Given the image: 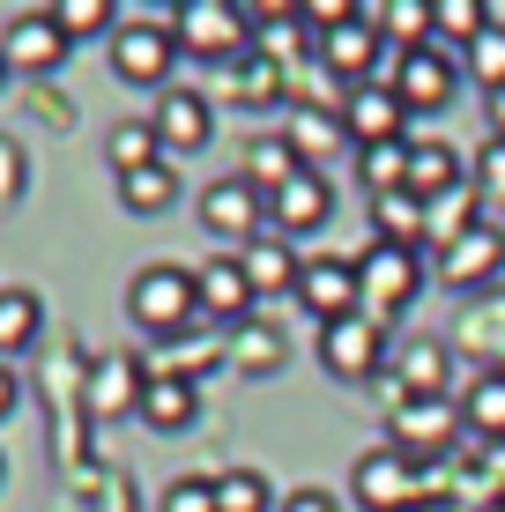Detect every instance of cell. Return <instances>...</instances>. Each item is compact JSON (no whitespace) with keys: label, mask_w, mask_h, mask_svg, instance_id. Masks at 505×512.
I'll return each mask as SVG.
<instances>
[{"label":"cell","mask_w":505,"mask_h":512,"mask_svg":"<svg viewBox=\"0 0 505 512\" xmlns=\"http://www.w3.org/2000/svg\"><path fill=\"white\" fill-rule=\"evenodd\" d=\"M194 312H201V282H194V268H179V260H149V268L127 282V320L142 334H156V342H179V334L194 327Z\"/></svg>","instance_id":"cell-1"},{"label":"cell","mask_w":505,"mask_h":512,"mask_svg":"<svg viewBox=\"0 0 505 512\" xmlns=\"http://www.w3.org/2000/svg\"><path fill=\"white\" fill-rule=\"evenodd\" d=\"M350 498L364 512H424L431 505V468H416L409 453H394V446H372L350 468Z\"/></svg>","instance_id":"cell-2"},{"label":"cell","mask_w":505,"mask_h":512,"mask_svg":"<svg viewBox=\"0 0 505 512\" xmlns=\"http://www.w3.org/2000/svg\"><path fill=\"white\" fill-rule=\"evenodd\" d=\"M171 38L194 60H246V38H253V8H231V0H186L171 15Z\"/></svg>","instance_id":"cell-3"},{"label":"cell","mask_w":505,"mask_h":512,"mask_svg":"<svg viewBox=\"0 0 505 512\" xmlns=\"http://www.w3.org/2000/svg\"><path fill=\"white\" fill-rule=\"evenodd\" d=\"M387 446L409 453L416 468L446 461V453H461V409L454 401H394L387 416Z\"/></svg>","instance_id":"cell-4"},{"label":"cell","mask_w":505,"mask_h":512,"mask_svg":"<svg viewBox=\"0 0 505 512\" xmlns=\"http://www.w3.org/2000/svg\"><path fill=\"white\" fill-rule=\"evenodd\" d=\"M290 297H298L320 327H335V320H357V312H364V275H357V260L320 253V260L298 268V290H290Z\"/></svg>","instance_id":"cell-5"},{"label":"cell","mask_w":505,"mask_h":512,"mask_svg":"<svg viewBox=\"0 0 505 512\" xmlns=\"http://www.w3.org/2000/svg\"><path fill=\"white\" fill-rule=\"evenodd\" d=\"M171 60H179V38L164 23H119L112 30V75L134 82V90H164Z\"/></svg>","instance_id":"cell-6"},{"label":"cell","mask_w":505,"mask_h":512,"mask_svg":"<svg viewBox=\"0 0 505 512\" xmlns=\"http://www.w3.org/2000/svg\"><path fill=\"white\" fill-rule=\"evenodd\" d=\"M320 364H327V372H335L342 386L372 379L379 364H387V320L357 312V320H335V327H320Z\"/></svg>","instance_id":"cell-7"},{"label":"cell","mask_w":505,"mask_h":512,"mask_svg":"<svg viewBox=\"0 0 505 512\" xmlns=\"http://www.w3.org/2000/svg\"><path fill=\"white\" fill-rule=\"evenodd\" d=\"M357 275H364V312H372V320H394V312L424 290L416 253H409V245H379V238H372V253L357 260Z\"/></svg>","instance_id":"cell-8"},{"label":"cell","mask_w":505,"mask_h":512,"mask_svg":"<svg viewBox=\"0 0 505 512\" xmlns=\"http://www.w3.org/2000/svg\"><path fill=\"white\" fill-rule=\"evenodd\" d=\"M387 90L402 97L409 112H446V104H454V90H461V67L439 52V38H431V45H416V52H402V60H394Z\"/></svg>","instance_id":"cell-9"},{"label":"cell","mask_w":505,"mask_h":512,"mask_svg":"<svg viewBox=\"0 0 505 512\" xmlns=\"http://www.w3.org/2000/svg\"><path fill=\"white\" fill-rule=\"evenodd\" d=\"M312 45H320V67H327L335 82H350V90H364V82H372V67H379V45H387V38H379V23H372L364 8H357L350 23L320 30Z\"/></svg>","instance_id":"cell-10"},{"label":"cell","mask_w":505,"mask_h":512,"mask_svg":"<svg viewBox=\"0 0 505 512\" xmlns=\"http://www.w3.org/2000/svg\"><path fill=\"white\" fill-rule=\"evenodd\" d=\"M327 216H335V186H327V171H298L283 193L268 201V231L275 238H312V231H327Z\"/></svg>","instance_id":"cell-11"},{"label":"cell","mask_w":505,"mask_h":512,"mask_svg":"<svg viewBox=\"0 0 505 512\" xmlns=\"http://www.w3.org/2000/svg\"><path fill=\"white\" fill-rule=\"evenodd\" d=\"M342 127H350V149H387V141H409V104L387 90V82H364V90L342 97Z\"/></svg>","instance_id":"cell-12"},{"label":"cell","mask_w":505,"mask_h":512,"mask_svg":"<svg viewBox=\"0 0 505 512\" xmlns=\"http://www.w3.org/2000/svg\"><path fill=\"white\" fill-rule=\"evenodd\" d=\"M505 275V223H476L468 238H454L439 253V282L446 290H483Z\"/></svg>","instance_id":"cell-13"},{"label":"cell","mask_w":505,"mask_h":512,"mask_svg":"<svg viewBox=\"0 0 505 512\" xmlns=\"http://www.w3.org/2000/svg\"><path fill=\"white\" fill-rule=\"evenodd\" d=\"M201 223L216 238H231V245H253L260 231H268V193H253L246 179H216L201 193Z\"/></svg>","instance_id":"cell-14"},{"label":"cell","mask_w":505,"mask_h":512,"mask_svg":"<svg viewBox=\"0 0 505 512\" xmlns=\"http://www.w3.org/2000/svg\"><path fill=\"white\" fill-rule=\"evenodd\" d=\"M149 127H156V141H164V156H194V149H208V134H216V104H208L201 90H164Z\"/></svg>","instance_id":"cell-15"},{"label":"cell","mask_w":505,"mask_h":512,"mask_svg":"<svg viewBox=\"0 0 505 512\" xmlns=\"http://www.w3.org/2000/svg\"><path fill=\"white\" fill-rule=\"evenodd\" d=\"M0 52H8V67H23V75H52L75 45H67V30L52 23V8H45V15H15L8 38H0Z\"/></svg>","instance_id":"cell-16"},{"label":"cell","mask_w":505,"mask_h":512,"mask_svg":"<svg viewBox=\"0 0 505 512\" xmlns=\"http://www.w3.org/2000/svg\"><path fill=\"white\" fill-rule=\"evenodd\" d=\"M461 438H476V446H505V364H483L476 379L461 386Z\"/></svg>","instance_id":"cell-17"},{"label":"cell","mask_w":505,"mask_h":512,"mask_svg":"<svg viewBox=\"0 0 505 512\" xmlns=\"http://www.w3.org/2000/svg\"><path fill=\"white\" fill-rule=\"evenodd\" d=\"M201 312L208 320H223V327H246V312H253V282H246V260H201Z\"/></svg>","instance_id":"cell-18"},{"label":"cell","mask_w":505,"mask_h":512,"mask_svg":"<svg viewBox=\"0 0 505 512\" xmlns=\"http://www.w3.org/2000/svg\"><path fill=\"white\" fill-rule=\"evenodd\" d=\"M446 379H454V349L431 342V334L394 357V386H402V401H446Z\"/></svg>","instance_id":"cell-19"},{"label":"cell","mask_w":505,"mask_h":512,"mask_svg":"<svg viewBox=\"0 0 505 512\" xmlns=\"http://www.w3.org/2000/svg\"><path fill=\"white\" fill-rule=\"evenodd\" d=\"M201 416V386L186 372H149L142 386V423L149 431H186V423Z\"/></svg>","instance_id":"cell-20"},{"label":"cell","mask_w":505,"mask_h":512,"mask_svg":"<svg viewBox=\"0 0 505 512\" xmlns=\"http://www.w3.org/2000/svg\"><path fill=\"white\" fill-rule=\"evenodd\" d=\"M454 186H468V164H461V149H446V141H409V193L416 201H446Z\"/></svg>","instance_id":"cell-21"},{"label":"cell","mask_w":505,"mask_h":512,"mask_svg":"<svg viewBox=\"0 0 505 512\" xmlns=\"http://www.w3.org/2000/svg\"><path fill=\"white\" fill-rule=\"evenodd\" d=\"M238 260H246L253 297H290V290H298V268H305V260L290 253V238H275V231H260V238H253Z\"/></svg>","instance_id":"cell-22"},{"label":"cell","mask_w":505,"mask_h":512,"mask_svg":"<svg viewBox=\"0 0 505 512\" xmlns=\"http://www.w3.org/2000/svg\"><path fill=\"white\" fill-rule=\"evenodd\" d=\"M298 171H305V164H298V149H290V134H268V141H253V149H246V171H238V179L275 201V193L298 179Z\"/></svg>","instance_id":"cell-23"},{"label":"cell","mask_w":505,"mask_h":512,"mask_svg":"<svg viewBox=\"0 0 505 512\" xmlns=\"http://www.w3.org/2000/svg\"><path fill=\"white\" fill-rule=\"evenodd\" d=\"M290 149H298V164L312 171V156L327 164L335 149H350V127H342V112H312V104H305V112L290 119Z\"/></svg>","instance_id":"cell-24"},{"label":"cell","mask_w":505,"mask_h":512,"mask_svg":"<svg viewBox=\"0 0 505 512\" xmlns=\"http://www.w3.org/2000/svg\"><path fill=\"white\" fill-rule=\"evenodd\" d=\"M104 156H112L119 179H134V171L164 164V141H156V127H142V119H119V127L104 134Z\"/></svg>","instance_id":"cell-25"},{"label":"cell","mask_w":505,"mask_h":512,"mask_svg":"<svg viewBox=\"0 0 505 512\" xmlns=\"http://www.w3.org/2000/svg\"><path fill=\"white\" fill-rule=\"evenodd\" d=\"M372 238L379 245H424V201L416 193H387V201H372Z\"/></svg>","instance_id":"cell-26"},{"label":"cell","mask_w":505,"mask_h":512,"mask_svg":"<svg viewBox=\"0 0 505 512\" xmlns=\"http://www.w3.org/2000/svg\"><path fill=\"white\" fill-rule=\"evenodd\" d=\"M372 23H379V38H394L402 52H416V45L439 38V15H431V0H387Z\"/></svg>","instance_id":"cell-27"},{"label":"cell","mask_w":505,"mask_h":512,"mask_svg":"<svg viewBox=\"0 0 505 512\" xmlns=\"http://www.w3.org/2000/svg\"><path fill=\"white\" fill-rule=\"evenodd\" d=\"M171 201H179V171L171 164H149V171H134V179H119V208H127V216H164Z\"/></svg>","instance_id":"cell-28"},{"label":"cell","mask_w":505,"mask_h":512,"mask_svg":"<svg viewBox=\"0 0 505 512\" xmlns=\"http://www.w3.org/2000/svg\"><path fill=\"white\" fill-rule=\"evenodd\" d=\"M357 179L372 201L387 193H409V141H387V149H357Z\"/></svg>","instance_id":"cell-29"},{"label":"cell","mask_w":505,"mask_h":512,"mask_svg":"<svg viewBox=\"0 0 505 512\" xmlns=\"http://www.w3.org/2000/svg\"><path fill=\"white\" fill-rule=\"evenodd\" d=\"M476 193H468V186H454V193H446V201H431L424 208V238H439V253H446V245H454V238H468V231H476V223H491V216H476Z\"/></svg>","instance_id":"cell-30"},{"label":"cell","mask_w":505,"mask_h":512,"mask_svg":"<svg viewBox=\"0 0 505 512\" xmlns=\"http://www.w3.org/2000/svg\"><path fill=\"white\" fill-rule=\"evenodd\" d=\"M283 498H275V483L260 468H223L216 475V512H275Z\"/></svg>","instance_id":"cell-31"},{"label":"cell","mask_w":505,"mask_h":512,"mask_svg":"<svg viewBox=\"0 0 505 512\" xmlns=\"http://www.w3.org/2000/svg\"><path fill=\"white\" fill-rule=\"evenodd\" d=\"M231 97L238 104H275V97H283V60H275V52H246V60H231Z\"/></svg>","instance_id":"cell-32"},{"label":"cell","mask_w":505,"mask_h":512,"mask_svg":"<svg viewBox=\"0 0 505 512\" xmlns=\"http://www.w3.org/2000/svg\"><path fill=\"white\" fill-rule=\"evenodd\" d=\"M38 327H45L38 290H0V357H8V349H30Z\"/></svg>","instance_id":"cell-33"},{"label":"cell","mask_w":505,"mask_h":512,"mask_svg":"<svg viewBox=\"0 0 505 512\" xmlns=\"http://www.w3.org/2000/svg\"><path fill=\"white\" fill-rule=\"evenodd\" d=\"M52 23H60L67 45H75V38H112L119 15H112V0H60V8H52Z\"/></svg>","instance_id":"cell-34"},{"label":"cell","mask_w":505,"mask_h":512,"mask_svg":"<svg viewBox=\"0 0 505 512\" xmlns=\"http://www.w3.org/2000/svg\"><path fill=\"white\" fill-rule=\"evenodd\" d=\"M431 15H439V38H454V45H476L483 30L498 23L483 0H431Z\"/></svg>","instance_id":"cell-35"},{"label":"cell","mask_w":505,"mask_h":512,"mask_svg":"<svg viewBox=\"0 0 505 512\" xmlns=\"http://www.w3.org/2000/svg\"><path fill=\"white\" fill-rule=\"evenodd\" d=\"M468 193L483 208H505V141H483L476 164H468Z\"/></svg>","instance_id":"cell-36"},{"label":"cell","mask_w":505,"mask_h":512,"mask_svg":"<svg viewBox=\"0 0 505 512\" xmlns=\"http://www.w3.org/2000/svg\"><path fill=\"white\" fill-rule=\"evenodd\" d=\"M468 75L483 82V97H491V90H505V23H491L476 45H468Z\"/></svg>","instance_id":"cell-37"},{"label":"cell","mask_w":505,"mask_h":512,"mask_svg":"<svg viewBox=\"0 0 505 512\" xmlns=\"http://www.w3.org/2000/svg\"><path fill=\"white\" fill-rule=\"evenodd\" d=\"M231 357H238V372H275V364H283V334L275 327H238Z\"/></svg>","instance_id":"cell-38"},{"label":"cell","mask_w":505,"mask_h":512,"mask_svg":"<svg viewBox=\"0 0 505 512\" xmlns=\"http://www.w3.org/2000/svg\"><path fill=\"white\" fill-rule=\"evenodd\" d=\"M142 386H149V379H134L127 364H104V386H97V409H104V416H119V409H142Z\"/></svg>","instance_id":"cell-39"},{"label":"cell","mask_w":505,"mask_h":512,"mask_svg":"<svg viewBox=\"0 0 505 512\" xmlns=\"http://www.w3.org/2000/svg\"><path fill=\"white\" fill-rule=\"evenodd\" d=\"M164 512H216V475H179L164 490Z\"/></svg>","instance_id":"cell-40"},{"label":"cell","mask_w":505,"mask_h":512,"mask_svg":"<svg viewBox=\"0 0 505 512\" xmlns=\"http://www.w3.org/2000/svg\"><path fill=\"white\" fill-rule=\"evenodd\" d=\"M23 186H30V164H23V149H15V141L0 134V201H15Z\"/></svg>","instance_id":"cell-41"},{"label":"cell","mask_w":505,"mask_h":512,"mask_svg":"<svg viewBox=\"0 0 505 512\" xmlns=\"http://www.w3.org/2000/svg\"><path fill=\"white\" fill-rule=\"evenodd\" d=\"M275 512H342V505H335V490H320V483H305V490H290V498H283V505H275Z\"/></svg>","instance_id":"cell-42"},{"label":"cell","mask_w":505,"mask_h":512,"mask_svg":"<svg viewBox=\"0 0 505 512\" xmlns=\"http://www.w3.org/2000/svg\"><path fill=\"white\" fill-rule=\"evenodd\" d=\"M483 119H491V141H505V90L483 97Z\"/></svg>","instance_id":"cell-43"},{"label":"cell","mask_w":505,"mask_h":512,"mask_svg":"<svg viewBox=\"0 0 505 512\" xmlns=\"http://www.w3.org/2000/svg\"><path fill=\"white\" fill-rule=\"evenodd\" d=\"M8 409H15V372L0 364V416H8Z\"/></svg>","instance_id":"cell-44"},{"label":"cell","mask_w":505,"mask_h":512,"mask_svg":"<svg viewBox=\"0 0 505 512\" xmlns=\"http://www.w3.org/2000/svg\"><path fill=\"white\" fill-rule=\"evenodd\" d=\"M424 512H483V505H461V498H439V505H424Z\"/></svg>","instance_id":"cell-45"},{"label":"cell","mask_w":505,"mask_h":512,"mask_svg":"<svg viewBox=\"0 0 505 512\" xmlns=\"http://www.w3.org/2000/svg\"><path fill=\"white\" fill-rule=\"evenodd\" d=\"M483 512H505V498H491V505H483Z\"/></svg>","instance_id":"cell-46"},{"label":"cell","mask_w":505,"mask_h":512,"mask_svg":"<svg viewBox=\"0 0 505 512\" xmlns=\"http://www.w3.org/2000/svg\"><path fill=\"white\" fill-rule=\"evenodd\" d=\"M0 82H8V52H0Z\"/></svg>","instance_id":"cell-47"},{"label":"cell","mask_w":505,"mask_h":512,"mask_svg":"<svg viewBox=\"0 0 505 512\" xmlns=\"http://www.w3.org/2000/svg\"><path fill=\"white\" fill-rule=\"evenodd\" d=\"M0 475H8V461H0Z\"/></svg>","instance_id":"cell-48"}]
</instances>
